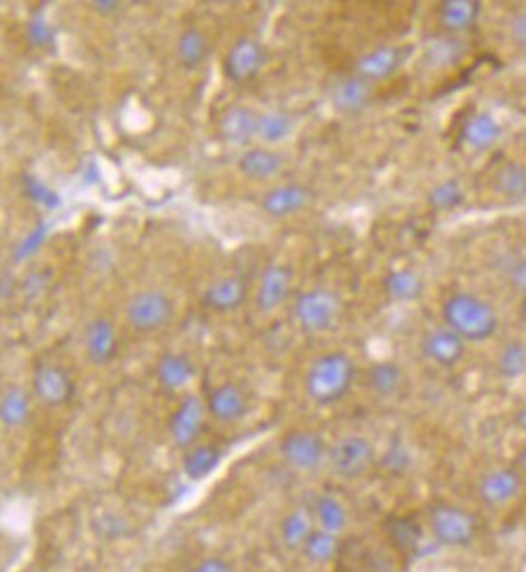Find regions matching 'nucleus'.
<instances>
[{"label":"nucleus","instance_id":"f257e3e1","mask_svg":"<svg viewBox=\"0 0 526 572\" xmlns=\"http://www.w3.org/2000/svg\"><path fill=\"white\" fill-rule=\"evenodd\" d=\"M439 320L460 334L468 346L497 341L501 334V313L492 301L468 288H452L441 297Z\"/></svg>","mask_w":526,"mask_h":572},{"label":"nucleus","instance_id":"f03ea898","mask_svg":"<svg viewBox=\"0 0 526 572\" xmlns=\"http://www.w3.org/2000/svg\"><path fill=\"white\" fill-rule=\"evenodd\" d=\"M359 375L362 369L355 357L343 348H332L316 355L306 364L302 391L311 406L330 408L351 397V391L359 383Z\"/></svg>","mask_w":526,"mask_h":572},{"label":"nucleus","instance_id":"7ed1b4c3","mask_svg":"<svg viewBox=\"0 0 526 572\" xmlns=\"http://www.w3.org/2000/svg\"><path fill=\"white\" fill-rule=\"evenodd\" d=\"M423 522L431 543L443 549H470L482 535L478 512L455 500H431L423 512Z\"/></svg>","mask_w":526,"mask_h":572},{"label":"nucleus","instance_id":"20e7f679","mask_svg":"<svg viewBox=\"0 0 526 572\" xmlns=\"http://www.w3.org/2000/svg\"><path fill=\"white\" fill-rule=\"evenodd\" d=\"M343 297L330 285H308L290 301V320L304 336H325L343 320Z\"/></svg>","mask_w":526,"mask_h":572},{"label":"nucleus","instance_id":"39448f33","mask_svg":"<svg viewBox=\"0 0 526 572\" xmlns=\"http://www.w3.org/2000/svg\"><path fill=\"white\" fill-rule=\"evenodd\" d=\"M176 315V303L162 288H139L123 303V323L137 336L166 332Z\"/></svg>","mask_w":526,"mask_h":572},{"label":"nucleus","instance_id":"423d86ee","mask_svg":"<svg viewBox=\"0 0 526 572\" xmlns=\"http://www.w3.org/2000/svg\"><path fill=\"white\" fill-rule=\"evenodd\" d=\"M332 477L339 482H359L378 471V450L369 436L359 432H348L330 440L328 467Z\"/></svg>","mask_w":526,"mask_h":572},{"label":"nucleus","instance_id":"0eeeda50","mask_svg":"<svg viewBox=\"0 0 526 572\" xmlns=\"http://www.w3.org/2000/svg\"><path fill=\"white\" fill-rule=\"evenodd\" d=\"M330 440L311 426H295L279 440V457L297 475H318L328 467Z\"/></svg>","mask_w":526,"mask_h":572},{"label":"nucleus","instance_id":"6e6552de","mask_svg":"<svg viewBox=\"0 0 526 572\" xmlns=\"http://www.w3.org/2000/svg\"><path fill=\"white\" fill-rule=\"evenodd\" d=\"M411 59H413L411 45L380 42L357 51L348 70L359 79H365L367 84L380 88L402 75Z\"/></svg>","mask_w":526,"mask_h":572},{"label":"nucleus","instance_id":"1a4fd4ad","mask_svg":"<svg viewBox=\"0 0 526 572\" xmlns=\"http://www.w3.org/2000/svg\"><path fill=\"white\" fill-rule=\"evenodd\" d=\"M526 480L517 473L511 461L507 463H492L482 469L474 480V496L478 506L489 512H503L517 503L524 494Z\"/></svg>","mask_w":526,"mask_h":572},{"label":"nucleus","instance_id":"9d476101","mask_svg":"<svg viewBox=\"0 0 526 572\" xmlns=\"http://www.w3.org/2000/svg\"><path fill=\"white\" fill-rule=\"evenodd\" d=\"M295 293L297 290L293 264L285 260H269L260 270L256 283H253L250 303L258 315L269 318L288 307Z\"/></svg>","mask_w":526,"mask_h":572},{"label":"nucleus","instance_id":"9b49d317","mask_svg":"<svg viewBox=\"0 0 526 572\" xmlns=\"http://www.w3.org/2000/svg\"><path fill=\"white\" fill-rule=\"evenodd\" d=\"M417 352L423 362L439 371H457L466 364L470 346L460 334L452 332L441 320L427 325L417 336Z\"/></svg>","mask_w":526,"mask_h":572},{"label":"nucleus","instance_id":"f8f14e48","mask_svg":"<svg viewBox=\"0 0 526 572\" xmlns=\"http://www.w3.org/2000/svg\"><path fill=\"white\" fill-rule=\"evenodd\" d=\"M267 61H269L267 45L258 38V35L244 33L237 35V38H234L225 49L221 61V73L225 82L234 86H246L265 73Z\"/></svg>","mask_w":526,"mask_h":572},{"label":"nucleus","instance_id":"ddd939ff","mask_svg":"<svg viewBox=\"0 0 526 572\" xmlns=\"http://www.w3.org/2000/svg\"><path fill=\"white\" fill-rule=\"evenodd\" d=\"M30 395L40 408L61 410L68 408L77 397V383L63 364L40 360L30 371Z\"/></svg>","mask_w":526,"mask_h":572},{"label":"nucleus","instance_id":"4468645a","mask_svg":"<svg viewBox=\"0 0 526 572\" xmlns=\"http://www.w3.org/2000/svg\"><path fill=\"white\" fill-rule=\"evenodd\" d=\"M325 100L341 119L365 116L378 100V88L353 75L351 70L332 77L325 86Z\"/></svg>","mask_w":526,"mask_h":572},{"label":"nucleus","instance_id":"2eb2a0df","mask_svg":"<svg viewBox=\"0 0 526 572\" xmlns=\"http://www.w3.org/2000/svg\"><path fill=\"white\" fill-rule=\"evenodd\" d=\"M314 202L316 190L311 186L295 182V178H281L277 184L265 186L258 209L269 221H290L304 213Z\"/></svg>","mask_w":526,"mask_h":572},{"label":"nucleus","instance_id":"dca6fc26","mask_svg":"<svg viewBox=\"0 0 526 572\" xmlns=\"http://www.w3.org/2000/svg\"><path fill=\"white\" fill-rule=\"evenodd\" d=\"M505 128L501 119L485 107L470 110L457 125L455 141L457 147L468 156H487L492 153L503 141Z\"/></svg>","mask_w":526,"mask_h":572},{"label":"nucleus","instance_id":"f3484780","mask_svg":"<svg viewBox=\"0 0 526 572\" xmlns=\"http://www.w3.org/2000/svg\"><path fill=\"white\" fill-rule=\"evenodd\" d=\"M290 167V156L283 147H267V145H250L234 158V170L246 182L269 186L277 184L285 176Z\"/></svg>","mask_w":526,"mask_h":572},{"label":"nucleus","instance_id":"a211bd4d","mask_svg":"<svg viewBox=\"0 0 526 572\" xmlns=\"http://www.w3.org/2000/svg\"><path fill=\"white\" fill-rule=\"evenodd\" d=\"M258 130V107L248 102H230L225 104L219 119L213 123V133L219 145L232 151H244L246 147L256 145Z\"/></svg>","mask_w":526,"mask_h":572},{"label":"nucleus","instance_id":"6ab92c4d","mask_svg":"<svg viewBox=\"0 0 526 572\" xmlns=\"http://www.w3.org/2000/svg\"><path fill=\"white\" fill-rule=\"evenodd\" d=\"M209 415L205 408V399L195 395V391H186L181 395L172 408L168 418V438L176 450L184 452L191 448L193 443L203 440V432Z\"/></svg>","mask_w":526,"mask_h":572},{"label":"nucleus","instance_id":"aec40b11","mask_svg":"<svg viewBox=\"0 0 526 572\" xmlns=\"http://www.w3.org/2000/svg\"><path fill=\"white\" fill-rule=\"evenodd\" d=\"M362 387L378 403H399L411 395V378L406 369L394 360H378L362 369Z\"/></svg>","mask_w":526,"mask_h":572},{"label":"nucleus","instance_id":"412c9836","mask_svg":"<svg viewBox=\"0 0 526 572\" xmlns=\"http://www.w3.org/2000/svg\"><path fill=\"white\" fill-rule=\"evenodd\" d=\"M209 420L216 424H240L248 418L253 401L246 385L237 381H221L203 395Z\"/></svg>","mask_w":526,"mask_h":572},{"label":"nucleus","instance_id":"4be33fe9","mask_svg":"<svg viewBox=\"0 0 526 572\" xmlns=\"http://www.w3.org/2000/svg\"><path fill=\"white\" fill-rule=\"evenodd\" d=\"M485 188L497 204L519 207L526 204V160L503 158L489 167Z\"/></svg>","mask_w":526,"mask_h":572},{"label":"nucleus","instance_id":"5701e85b","mask_svg":"<svg viewBox=\"0 0 526 572\" xmlns=\"http://www.w3.org/2000/svg\"><path fill=\"white\" fill-rule=\"evenodd\" d=\"M253 283L242 272H225L207 283L203 290V307L216 315L242 311L250 301Z\"/></svg>","mask_w":526,"mask_h":572},{"label":"nucleus","instance_id":"b1692460","mask_svg":"<svg viewBox=\"0 0 526 572\" xmlns=\"http://www.w3.org/2000/svg\"><path fill=\"white\" fill-rule=\"evenodd\" d=\"M82 346L88 364L96 369L112 366L119 355H121V334L112 318L107 315H94L84 325Z\"/></svg>","mask_w":526,"mask_h":572},{"label":"nucleus","instance_id":"393cba45","mask_svg":"<svg viewBox=\"0 0 526 572\" xmlns=\"http://www.w3.org/2000/svg\"><path fill=\"white\" fill-rule=\"evenodd\" d=\"M431 20L433 33L470 38L482 20V0H437Z\"/></svg>","mask_w":526,"mask_h":572},{"label":"nucleus","instance_id":"a878e982","mask_svg":"<svg viewBox=\"0 0 526 572\" xmlns=\"http://www.w3.org/2000/svg\"><path fill=\"white\" fill-rule=\"evenodd\" d=\"M199 366L193 360L191 352L184 350H168L162 352L154 364V381L166 391V395L181 397L191 391V385L197 381Z\"/></svg>","mask_w":526,"mask_h":572},{"label":"nucleus","instance_id":"bb28decb","mask_svg":"<svg viewBox=\"0 0 526 572\" xmlns=\"http://www.w3.org/2000/svg\"><path fill=\"white\" fill-rule=\"evenodd\" d=\"M383 538L392 551H396L404 561H411L420 557L425 538H429V533L425 529V522L417 520L415 514L394 512L386 517Z\"/></svg>","mask_w":526,"mask_h":572},{"label":"nucleus","instance_id":"cd10ccee","mask_svg":"<svg viewBox=\"0 0 526 572\" xmlns=\"http://www.w3.org/2000/svg\"><path fill=\"white\" fill-rule=\"evenodd\" d=\"M470 49V38H457V35L431 33L420 47L423 65L431 73H448L464 63Z\"/></svg>","mask_w":526,"mask_h":572},{"label":"nucleus","instance_id":"c85d7f7f","mask_svg":"<svg viewBox=\"0 0 526 572\" xmlns=\"http://www.w3.org/2000/svg\"><path fill=\"white\" fill-rule=\"evenodd\" d=\"M211 51V35L203 26L188 24L176 33L172 57L184 73H197V70H203L209 63Z\"/></svg>","mask_w":526,"mask_h":572},{"label":"nucleus","instance_id":"c756f323","mask_svg":"<svg viewBox=\"0 0 526 572\" xmlns=\"http://www.w3.org/2000/svg\"><path fill=\"white\" fill-rule=\"evenodd\" d=\"M299 130V116L285 107H267L258 110V130L256 141L267 147H285L293 141Z\"/></svg>","mask_w":526,"mask_h":572},{"label":"nucleus","instance_id":"7c9ffc66","mask_svg":"<svg viewBox=\"0 0 526 572\" xmlns=\"http://www.w3.org/2000/svg\"><path fill=\"white\" fill-rule=\"evenodd\" d=\"M380 290L392 303H415L425 297L427 281L415 266H392L380 278Z\"/></svg>","mask_w":526,"mask_h":572},{"label":"nucleus","instance_id":"2f4dec72","mask_svg":"<svg viewBox=\"0 0 526 572\" xmlns=\"http://www.w3.org/2000/svg\"><path fill=\"white\" fill-rule=\"evenodd\" d=\"M492 373L503 383L526 381V338L503 336L492 355Z\"/></svg>","mask_w":526,"mask_h":572},{"label":"nucleus","instance_id":"473e14b6","mask_svg":"<svg viewBox=\"0 0 526 572\" xmlns=\"http://www.w3.org/2000/svg\"><path fill=\"white\" fill-rule=\"evenodd\" d=\"M35 399L24 385H8L0 391V426L5 432H24L33 418Z\"/></svg>","mask_w":526,"mask_h":572},{"label":"nucleus","instance_id":"72a5a7b5","mask_svg":"<svg viewBox=\"0 0 526 572\" xmlns=\"http://www.w3.org/2000/svg\"><path fill=\"white\" fill-rule=\"evenodd\" d=\"M308 508H311L316 529L337 533V535H343V538H346V533L351 529V510L337 494L320 492L311 500H308Z\"/></svg>","mask_w":526,"mask_h":572},{"label":"nucleus","instance_id":"f704fd0d","mask_svg":"<svg viewBox=\"0 0 526 572\" xmlns=\"http://www.w3.org/2000/svg\"><path fill=\"white\" fill-rule=\"evenodd\" d=\"M223 457L225 452L219 443L197 440L191 445V448L181 452V471H184V475L191 482H203L221 467Z\"/></svg>","mask_w":526,"mask_h":572},{"label":"nucleus","instance_id":"c9c22d12","mask_svg":"<svg viewBox=\"0 0 526 572\" xmlns=\"http://www.w3.org/2000/svg\"><path fill=\"white\" fill-rule=\"evenodd\" d=\"M343 551H346V540H343V535L314 529V533L308 535L297 557H302L304 563L314 568H328L339 559H343Z\"/></svg>","mask_w":526,"mask_h":572},{"label":"nucleus","instance_id":"e433bc0d","mask_svg":"<svg viewBox=\"0 0 526 572\" xmlns=\"http://www.w3.org/2000/svg\"><path fill=\"white\" fill-rule=\"evenodd\" d=\"M316 522H314V514L308 503H297L290 508L279 522V543L285 551L290 554H299V549L304 547L308 535L314 533Z\"/></svg>","mask_w":526,"mask_h":572},{"label":"nucleus","instance_id":"4c0bfd02","mask_svg":"<svg viewBox=\"0 0 526 572\" xmlns=\"http://www.w3.org/2000/svg\"><path fill=\"white\" fill-rule=\"evenodd\" d=\"M427 209L433 216H450L468 202V188L460 176H443L427 190Z\"/></svg>","mask_w":526,"mask_h":572},{"label":"nucleus","instance_id":"58836bf2","mask_svg":"<svg viewBox=\"0 0 526 572\" xmlns=\"http://www.w3.org/2000/svg\"><path fill=\"white\" fill-rule=\"evenodd\" d=\"M494 272L507 293L526 301V253L511 248L501 250L494 260Z\"/></svg>","mask_w":526,"mask_h":572},{"label":"nucleus","instance_id":"ea45409f","mask_svg":"<svg viewBox=\"0 0 526 572\" xmlns=\"http://www.w3.org/2000/svg\"><path fill=\"white\" fill-rule=\"evenodd\" d=\"M24 40L30 49L40 53H51L59 47V28L53 26L51 16L47 14L45 8L33 10L24 20Z\"/></svg>","mask_w":526,"mask_h":572},{"label":"nucleus","instance_id":"a19ab883","mask_svg":"<svg viewBox=\"0 0 526 572\" xmlns=\"http://www.w3.org/2000/svg\"><path fill=\"white\" fill-rule=\"evenodd\" d=\"M51 285H53L51 266H30L24 276H20V285H16V299H20L28 309L40 307V303L49 297Z\"/></svg>","mask_w":526,"mask_h":572},{"label":"nucleus","instance_id":"79ce46f5","mask_svg":"<svg viewBox=\"0 0 526 572\" xmlns=\"http://www.w3.org/2000/svg\"><path fill=\"white\" fill-rule=\"evenodd\" d=\"M22 190L26 195V200L35 207H40L45 211H57L61 209L63 204V198H61V192L49 186L47 182H42V178L38 174H24L22 178Z\"/></svg>","mask_w":526,"mask_h":572},{"label":"nucleus","instance_id":"37998d69","mask_svg":"<svg viewBox=\"0 0 526 572\" xmlns=\"http://www.w3.org/2000/svg\"><path fill=\"white\" fill-rule=\"evenodd\" d=\"M378 471L390 477H402L411 471V452L402 440H390L388 448L378 455Z\"/></svg>","mask_w":526,"mask_h":572},{"label":"nucleus","instance_id":"c03bdc74","mask_svg":"<svg viewBox=\"0 0 526 572\" xmlns=\"http://www.w3.org/2000/svg\"><path fill=\"white\" fill-rule=\"evenodd\" d=\"M49 232H51L49 223H45V221H42V223H35V225L26 232V235L20 239V244L14 246L12 260H14L16 264H24V262H28L30 258L38 256L40 250H42V246H45L47 239H49Z\"/></svg>","mask_w":526,"mask_h":572},{"label":"nucleus","instance_id":"a18cd8bd","mask_svg":"<svg viewBox=\"0 0 526 572\" xmlns=\"http://www.w3.org/2000/svg\"><path fill=\"white\" fill-rule=\"evenodd\" d=\"M503 35H505L507 47H511L517 57L526 59V3L507 12L505 24H503Z\"/></svg>","mask_w":526,"mask_h":572},{"label":"nucleus","instance_id":"49530a36","mask_svg":"<svg viewBox=\"0 0 526 572\" xmlns=\"http://www.w3.org/2000/svg\"><path fill=\"white\" fill-rule=\"evenodd\" d=\"M123 3L125 0H86L88 10L100 16V20H112L123 10Z\"/></svg>","mask_w":526,"mask_h":572},{"label":"nucleus","instance_id":"de8ad7c7","mask_svg":"<svg viewBox=\"0 0 526 572\" xmlns=\"http://www.w3.org/2000/svg\"><path fill=\"white\" fill-rule=\"evenodd\" d=\"M188 572H234V568L223 557H205L199 559Z\"/></svg>","mask_w":526,"mask_h":572},{"label":"nucleus","instance_id":"09e8293b","mask_svg":"<svg viewBox=\"0 0 526 572\" xmlns=\"http://www.w3.org/2000/svg\"><path fill=\"white\" fill-rule=\"evenodd\" d=\"M513 424H515V428H517V432H519V434L524 436V440H526V399L515 406V410H513Z\"/></svg>","mask_w":526,"mask_h":572},{"label":"nucleus","instance_id":"8fccbe9b","mask_svg":"<svg viewBox=\"0 0 526 572\" xmlns=\"http://www.w3.org/2000/svg\"><path fill=\"white\" fill-rule=\"evenodd\" d=\"M511 463H513V467L517 469V473L526 480V440L519 445V448L515 450V455H513V459H511Z\"/></svg>","mask_w":526,"mask_h":572},{"label":"nucleus","instance_id":"3c124183","mask_svg":"<svg viewBox=\"0 0 526 572\" xmlns=\"http://www.w3.org/2000/svg\"><path fill=\"white\" fill-rule=\"evenodd\" d=\"M205 3L211 8H219V10H232V8H240L244 0H205Z\"/></svg>","mask_w":526,"mask_h":572},{"label":"nucleus","instance_id":"603ef678","mask_svg":"<svg viewBox=\"0 0 526 572\" xmlns=\"http://www.w3.org/2000/svg\"><path fill=\"white\" fill-rule=\"evenodd\" d=\"M258 3H260L265 10H279V8H283V5L288 3V0H258Z\"/></svg>","mask_w":526,"mask_h":572},{"label":"nucleus","instance_id":"864d4df0","mask_svg":"<svg viewBox=\"0 0 526 572\" xmlns=\"http://www.w3.org/2000/svg\"><path fill=\"white\" fill-rule=\"evenodd\" d=\"M0 428H3V426H0Z\"/></svg>","mask_w":526,"mask_h":572}]
</instances>
